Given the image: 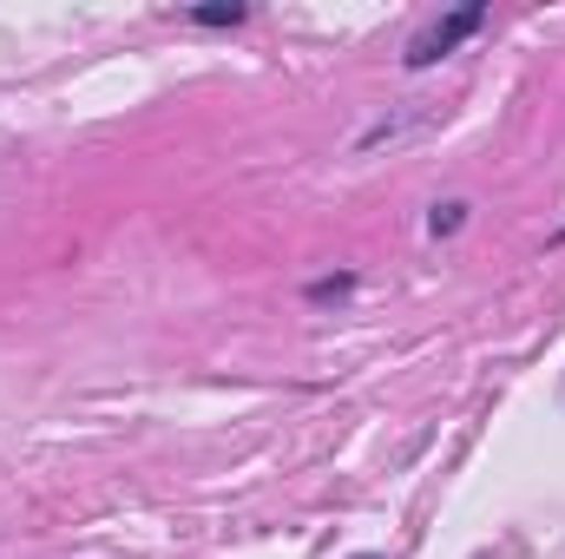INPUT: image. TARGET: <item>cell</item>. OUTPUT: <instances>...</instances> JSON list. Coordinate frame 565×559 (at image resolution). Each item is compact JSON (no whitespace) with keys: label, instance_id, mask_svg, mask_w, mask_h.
Returning a JSON list of instances; mask_svg holds the SVG:
<instances>
[{"label":"cell","instance_id":"obj_2","mask_svg":"<svg viewBox=\"0 0 565 559\" xmlns=\"http://www.w3.org/2000/svg\"><path fill=\"white\" fill-rule=\"evenodd\" d=\"M198 20H211V27H224V20H244V7L231 0V7H198Z\"/></svg>","mask_w":565,"mask_h":559},{"label":"cell","instance_id":"obj_1","mask_svg":"<svg viewBox=\"0 0 565 559\" xmlns=\"http://www.w3.org/2000/svg\"><path fill=\"white\" fill-rule=\"evenodd\" d=\"M473 27H480V7H460L454 20H434L422 40L408 46V66H434V60H440V53H447V46H454L460 33H473Z\"/></svg>","mask_w":565,"mask_h":559}]
</instances>
